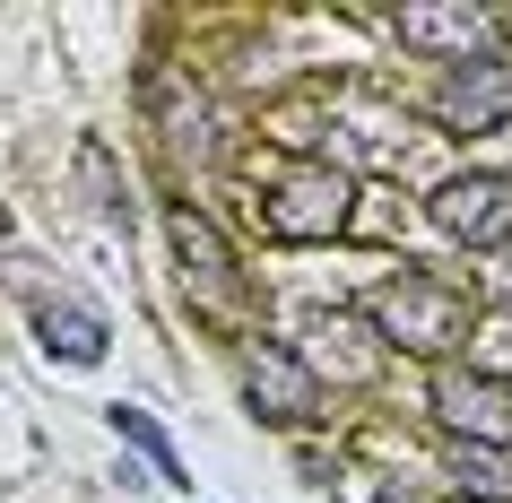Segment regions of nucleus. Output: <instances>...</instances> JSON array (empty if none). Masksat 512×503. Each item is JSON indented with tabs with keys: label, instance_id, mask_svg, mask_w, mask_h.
Wrapping results in <instances>:
<instances>
[{
	"label": "nucleus",
	"instance_id": "nucleus-1",
	"mask_svg": "<svg viewBox=\"0 0 512 503\" xmlns=\"http://www.w3.org/2000/svg\"><path fill=\"white\" fill-rule=\"evenodd\" d=\"M374 330L391 347H408V356H443V347L469 330V304H460L443 278H426V269H400V278L374 295Z\"/></svg>",
	"mask_w": 512,
	"mask_h": 503
},
{
	"label": "nucleus",
	"instance_id": "nucleus-2",
	"mask_svg": "<svg viewBox=\"0 0 512 503\" xmlns=\"http://www.w3.org/2000/svg\"><path fill=\"white\" fill-rule=\"evenodd\" d=\"M261 217H270L278 243H330L348 226V174H330V165H287Z\"/></svg>",
	"mask_w": 512,
	"mask_h": 503
},
{
	"label": "nucleus",
	"instance_id": "nucleus-3",
	"mask_svg": "<svg viewBox=\"0 0 512 503\" xmlns=\"http://www.w3.org/2000/svg\"><path fill=\"white\" fill-rule=\"evenodd\" d=\"M434 417H443L452 443L512 451V382H495V373H434Z\"/></svg>",
	"mask_w": 512,
	"mask_h": 503
},
{
	"label": "nucleus",
	"instance_id": "nucleus-4",
	"mask_svg": "<svg viewBox=\"0 0 512 503\" xmlns=\"http://www.w3.org/2000/svg\"><path fill=\"white\" fill-rule=\"evenodd\" d=\"M434 217H443V235L478 243V252H504V243H512V183H495V174H460V183L434 191Z\"/></svg>",
	"mask_w": 512,
	"mask_h": 503
},
{
	"label": "nucleus",
	"instance_id": "nucleus-5",
	"mask_svg": "<svg viewBox=\"0 0 512 503\" xmlns=\"http://www.w3.org/2000/svg\"><path fill=\"white\" fill-rule=\"evenodd\" d=\"M243 391H252V408H261L270 425H304L313 408H322V382H313V365H304L296 347H261L252 373H243Z\"/></svg>",
	"mask_w": 512,
	"mask_h": 503
},
{
	"label": "nucleus",
	"instance_id": "nucleus-6",
	"mask_svg": "<svg viewBox=\"0 0 512 503\" xmlns=\"http://www.w3.org/2000/svg\"><path fill=\"white\" fill-rule=\"evenodd\" d=\"M512 122V61H469L452 87H443V131L486 139Z\"/></svg>",
	"mask_w": 512,
	"mask_h": 503
},
{
	"label": "nucleus",
	"instance_id": "nucleus-7",
	"mask_svg": "<svg viewBox=\"0 0 512 503\" xmlns=\"http://www.w3.org/2000/svg\"><path fill=\"white\" fill-rule=\"evenodd\" d=\"M165 226H174L183 278H200V295H209V304H235V252L217 243V226H209V217H200V209H174Z\"/></svg>",
	"mask_w": 512,
	"mask_h": 503
},
{
	"label": "nucleus",
	"instance_id": "nucleus-8",
	"mask_svg": "<svg viewBox=\"0 0 512 503\" xmlns=\"http://www.w3.org/2000/svg\"><path fill=\"white\" fill-rule=\"evenodd\" d=\"M400 44H426V53H486L495 44V18L486 9H400Z\"/></svg>",
	"mask_w": 512,
	"mask_h": 503
},
{
	"label": "nucleus",
	"instance_id": "nucleus-9",
	"mask_svg": "<svg viewBox=\"0 0 512 503\" xmlns=\"http://www.w3.org/2000/svg\"><path fill=\"white\" fill-rule=\"evenodd\" d=\"M35 330H44V356H61V365H105V313L96 304H44L35 313Z\"/></svg>",
	"mask_w": 512,
	"mask_h": 503
},
{
	"label": "nucleus",
	"instance_id": "nucleus-10",
	"mask_svg": "<svg viewBox=\"0 0 512 503\" xmlns=\"http://www.w3.org/2000/svg\"><path fill=\"white\" fill-rule=\"evenodd\" d=\"M452 469H460V495H486V503H512V460H504V451H478V443H452Z\"/></svg>",
	"mask_w": 512,
	"mask_h": 503
},
{
	"label": "nucleus",
	"instance_id": "nucleus-11",
	"mask_svg": "<svg viewBox=\"0 0 512 503\" xmlns=\"http://www.w3.org/2000/svg\"><path fill=\"white\" fill-rule=\"evenodd\" d=\"M105 417H113V434H122V443L148 451V469H157V477H183V460H174V443H165V425L148 417V408H105Z\"/></svg>",
	"mask_w": 512,
	"mask_h": 503
}]
</instances>
